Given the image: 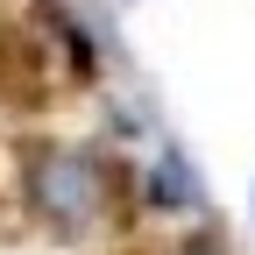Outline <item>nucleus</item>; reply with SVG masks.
<instances>
[{"label":"nucleus","mask_w":255,"mask_h":255,"mask_svg":"<svg viewBox=\"0 0 255 255\" xmlns=\"http://www.w3.org/2000/svg\"><path fill=\"white\" fill-rule=\"evenodd\" d=\"M191 255H206V248H191Z\"/></svg>","instance_id":"nucleus-2"},{"label":"nucleus","mask_w":255,"mask_h":255,"mask_svg":"<svg viewBox=\"0 0 255 255\" xmlns=\"http://www.w3.org/2000/svg\"><path fill=\"white\" fill-rule=\"evenodd\" d=\"M21 191L50 234H92L114 206V177L92 149H36L21 170Z\"/></svg>","instance_id":"nucleus-1"}]
</instances>
